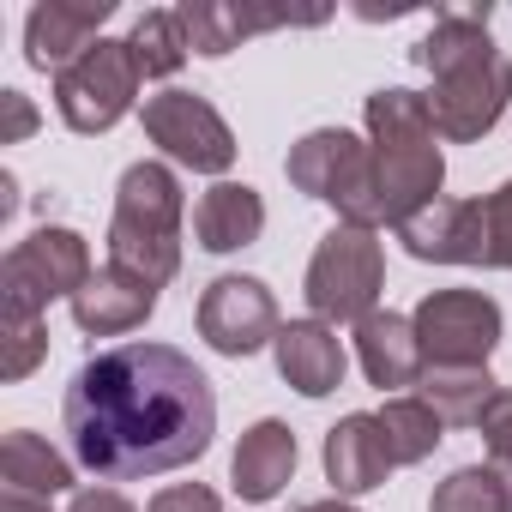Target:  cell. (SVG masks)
I'll list each match as a JSON object with an SVG mask.
<instances>
[{
    "mask_svg": "<svg viewBox=\"0 0 512 512\" xmlns=\"http://www.w3.org/2000/svg\"><path fill=\"white\" fill-rule=\"evenodd\" d=\"M392 452H386V434H380V416H344L332 434H326V476L338 494H368L392 476Z\"/></svg>",
    "mask_w": 512,
    "mask_h": 512,
    "instance_id": "cell-18",
    "label": "cell"
},
{
    "mask_svg": "<svg viewBox=\"0 0 512 512\" xmlns=\"http://www.w3.org/2000/svg\"><path fill=\"white\" fill-rule=\"evenodd\" d=\"M217 434L211 380L169 344H121L91 356L67 386L73 458L97 476H163L193 464Z\"/></svg>",
    "mask_w": 512,
    "mask_h": 512,
    "instance_id": "cell-1",
    "label": "cell"
},
{
    "mask_svg": "<svg viewBox=\"0 0 512 512\" xmlns=\"http://www.w3.org/2000/svg\"><path fill=\"white\" fill-rule=\"evenodd\" d=\"M67 512H139V506L127 494H115V488H79Z\"/></svg>",
    "mask_w": 512,
    "mask_h": 512,
    "instance_id": "cell-31",
    "label": "cell"
},
{
    "mask_svg": "<svg viewBox=\"0 0 512 512\" xmlns=\"http://www.w3.org/2000/svg\"><path fill=\"white\" fill-rule=\"evenodd\" d=\"M416 344L422 368H488L500 344V308L482 290H434L416 314Z\"/></svg>",
    "mask_w": 512,
    "mask_h": 512,
    "instance_id": "cell-8",
    "label": "cell"
},
{
    "mask_svg": "<svg viewBox=\"0 0 512 512\" xmlns=\"http://www.w3.org/2000/svg\"><path fill=\"white\" fill-rule=\"evenodd\" d=\"M181 181L169 163H133L115 193V223H109V266L169 284L181 272Z\"/></svg>",
    "mask_w": 512,
    "mask_h": 512,
    "instance_id": "cell-4",
    "label": "cell"
},
{
    "mask_svg": "<svg viewBox=\"0 0 512 512\" xmlns=\"http://www.w3.org/2000/svg\"><path fill=\"white\" fill-rule=\"evenodd\" d=\"M49 356V326L31 308H0V374L25 380L37 362Z\"/></svg>",
    "mask_w": 512,
    "mask_h": 512,
    "instance_id": "cell-25",
    "label": "cell"
},
{
    "mask_svg": "<svg viewBox=\"0 0 512 512\" xmlns=\"http://www.w3.org/2000/svg\"><path fill=\"white\" fill-rule=\"evenodd\" d=\"M127 43H133V61H139L145 79H169V73L193 55V49H187V31H181V13H145Z\"/></svg>",
    "mask_w": 512,
    "mask_h": 512,
    "instance_id": "cell-24",
    "label": "cell"
},
{
    "mask_svg": "<svg viewBox=\"0 0 512 512\" xmlns=\"http://www.w3.org/2000/svg\"><path fill=\"white\" fill-rule=\"evenodd\" d=\"M398 241L434 266H488V211L482 199H434L398 229Z\"/></svg>",
    "mask_w": 512,
    "mask_h": 512,
    "instance_id": "cell-11",
    "label": "cell"
},
{
    "mask_svg": "<svg viewBox=\"0 0 512 512\" xmlns=\"http://www.w3.org/2000/svg\"><path fill=\"white\" fill-rule=\"evenodd\" d=\"M0 512H49V500H43V494H19V488H7V494H0Z\"/></svg>",
    "mask_w": 512,
    "mask_h": 512,
    "instance_id": "cell-32",
    "label": "cell"
},
{
    "mask_svg": "<svg viewBox=\"0 0 512 512\" xmlns=\"http://www.w3.org/2000/svg\"><path fill=\"white\" fill-rule=\"evenodd\" d=\"M356 356H362V374L386 392V386H416L422 380V344H416V326L404 314H368L356 326Z\"/></svg>",
    "mask_w": 512,
    "mask_h": 512,
    "instance_id": "cell-20",
    "label": "cell"
},
{
    "mask_svg": "<svg viewBox=\"0 0 512 512\" xmlns=\"http://www.w3.org/2000/svg\"><path fill=\"white\" fill-rule=\"evenodd\" d=\"M476 428H482V446H488V470L500 476L506 506H512V392H506V386L488 398V410H482Z\"/></svg>",
    "mask_w": 512,
    "mask_h": 512,
    "instance_id": "cell-27",
    "label": "cell"
},
{
    "mask_svg": "<svg viewBox=\"0 0 512 512\" xmlns=\"http://www.w3.org/2000/svg\"><path fill=\"white\" fill-rule=\"evenodd\" d=\"M284 320H278V302L260 278H217L205 284L199 296V338L217 350V356H253V350H266L278 344Z\"/></svg>",
    "mask_w": 512,
    "mask_h": 512,
    "instance_id": "cell-10",
    "label": "cell"
},
{
    "mask_svg": "<svg viewBox=\"0 0 512 512\" xmlns=\"http://www.w3.org/2000/svg\"><path fill=\"white\" fill-rule=\"evenodd\" d=\"M0 482L7 488H19V494H61V488H73V464L43 440V434H31V428H13L7 434V446H0Z\"/></svg>",
    "mask_w": 512,
    "mask_h": 512,
    "instance_id": "cell-21",
    "label": "cell"
},
{
    "mask_svg": "<svg viewBox=\"0 0 512 512\" xmlns=\"http://www.w3.org/2000/svg\"><path fill=\"white\" fill-rule=\"evenodd\" d=\"M428 512H512V506H506V488L488 464H464L434 488Z\"/></svg>",
    "mask_w": 512,
    "mask_h": 512,
    "instance_id": "cell-26",
    "label": "cell"
},
{
    "mask_svg": "<svg viewBox=\"0 0 512 512\" xmlns=\"http://www.w3.org/2000/svg\"><path fill=\"white\" fill-rule=\"evenodd\" d=\"M181 13V31H187V49L193 55H229L241 49L253 31H278V25H320L326 13H284V7H235V0H187Z\"/></svg>",
    "mask_w": 512,
    "mask_h": 512,
    "instance_id": "cell-13",
    "label": "cell"
},
{
    "mask_svg": "<svg viewBox=\"0 0 512 512\" xmlns=\"http://www.w3.org/2000/svg\"><path fill=\"white\" fill-rule=\"evenodd\" d=\"M266 229V205L247 181H217L199 205H193V235L205 253H235L247 241H260Z\"/></svg>",
    "mask_w": 512,
    "mask_h": 512,
    "instance_id": "cell-19",
    "label": "cell"
},
{
    "mask_svg": "<svg viewBox=\"0 0 512 512\" xmlns=\"http://www.w3.org/2000/svg\"><path fill=\"white\" fill-rule=\"evenodd\" d=\"M139 115H145L151 145H163V157H175L181 169L223 175L235 163V133L223 127V115L205 97H193V91H157V97H145Z\"/></svg>",
    "mask_w": 512,
    "mask_h": 512,
    "instance_id": "cell-9",
    "label": "cell"
},
{
    "mask_svg": "<svg viewBox=\"0 0 512 512\" xmlns=\"http://www.w3.org/2000/svg\"><path fill=\"white\" fill-rule=\"evenodd\" d=\"M434 139L440 133H434L428 97L374 91L368 97V157H362V175H356L350 199L338 205V217L356 229H380V223L404 229L416 211H428L446 181V157Z\"/></svg>",
    "mask_w": 512,
    "mask_h": 512,
    "instance_id": "cell-2",
    "label": "cell"
},
{
    "mask_svg": "<svg viewBox=\"0 0 512 512\" xmlns=\"http://www.w3.org/2000/svg\"><path fill=\"white\" fill-rule=\"evenodd\" d=\"M416 67L434 73L428 115L440 139H482L512 97V61L488 37V7H446L416 43Z\"/></svg>",
    "mask_w": 512,
    "mask_h": 512,
    "instance_id": "cell-3",
    "label": "cell"
},
{
    "mask_svg": "<svg viewBox=\"0 0 512 512\" xmlns=\"http://www.w3.org/2000/svg\"><path fill=\"white\" fill-rule=\"evenodd\" d=\"M362 157H368V145H362L356 133L320 127V133H308V139L290 151V181H296L308 199L344 205L350 187H356V175H362Z\"/></svg>",
    "mask_w": 512,
    "mask_h": 512,
    "instance_id": "cell-14",
    "label": "cell"
},
{
    "mask_svg": "<svg viewBox=\"0 0 512 512\" xmlns=\"http://www.w3.org/2000/svg\"><path fill=\"white\" fill-rule=\"evenodd\" d=\"M151 512H223V506H217L211 488H199V482H175V488H163V494L151 500Z\"/></svg>",
    "mask_w": 512,
    "mask_h": 512,
    "instance_id": "cell-29",
    "label": "cell"
},
{
    "mask_svg": "<svg viewBox=\"0 0 512 512\" xmlns=\"http://www.w3.org/2000/svg\"><path fill=\"white\" fill-rule=\"evenodd\" d=\"M109 13H115V0H43V7H31V19H25V55H31V67L67 73L91 43H103L97 31H103Z\"/></svg>",
    "mask_w": 512,
    "mask_h": 512,
    "instance_id": "cell-12",
    "label": "cell"
},
{
    "mask_svg": "<svg viewBox=\"0 0 512 512\" xmlns=\"http://www.w3.org/2000/svg\"><path fill=\"white\" fill-rule=\"evenodd\" d=\"M386 284V253L374 241V229L338 223L320 247H314V266H308V308L326 326H362L380 302Z\"/></svg>",
    "mask_w": 512,
    "mask_h": 512,
    "instance_id": "cell-5",
    "label": "cell"
},
{
    "mask_svg": "<svg viewBox=\"0 0 512 512\" xmlns=\"http://www.w3.org/2000/svg\"><path fill=\"white\" fill-rule=\"evenodd\" d=\"M302 512H356L350 500H314V506H302Z\"/></svg>",
    "mask_w": 512,
    "mask_h": 512,
    "instance_id": "cell-33",
    "label": "cell"
},
{
    "mask_svg": "<svg viewBox=\"0 0 512 512\" xmlns=\"http://www.w3.org/2000/svg\"><path fill=\"white\" fill-rule=\"evenodd\" d=\"M91 284V247L79 229H55L43 223L37 235H25L7 266H0V308H31V314H49V302H73L79 290Z\"/></svg>",
    "mask_w": 512,
    "mask_h": 512,
    "instance_id": "cell-6",
    "label": "cell"
},
{
    "mask_svg": "<svg viewBox=\"0 0 512 512\" xmlns=\"http://www.w3.org/2000/svg\"><path fill=\"white\" fill-rule=\"evenodd\" d=\"M139 85H145V73L133 61V43H109L103 37L67 73H55V109H61V121L73 133H109L133 109Z\"/></svg>",
    "mask_w": 512,
    "mask_h": 512,
    "instance_id": "cell-7",
    "label": "cell"
},
{
    "mask_svg": "<svg viewBox=\"0 0 512 512\" xmlns=\"http://www.w3.org/2000/svg\"><path fill=\"white\" fill-rule=\"evenodd\" d=\"M278 374L302 392V398H326L344 386V344H338V326L326 320H290L278 332Z\"/></svg>",
    "mask_w": 512,
    "mask_h": 512,
    "instance_id": "cell-16",
    "label": "cell"
},
{
    "mask_svg": "<svg viewBox=\"0 0 512 512\" xmlns=\"http://www.w3.org/2000/svg\"><path fill=\"white\" fill-rule=\"evenodd\" d=\"M482 211H488V266L512 272V181L494 187V193L482 199Z\"/></svg>",
    "mask_w": 512,
    "mask_h": 512,
    "instance_id": "cell-28",
    "label": "cell"
},
{
    "mask_svg": "<svg viewBox=\"0 0 512 512\" xmlns=\"http://www.w3.org/2000/svg\"><path fill=\"white\" fill-rule=\"evenodd\" d=\"M37 127V109L25 103V91H0V145H19Z\"/></svg>",
    "mask_w": 512,
    "mask_h": 512,
    "instance_id": "cell-30",
    "label": "cell"
},
{
    "mask_svg": "<svg viewBox=\"0 0 512 512\" xmlns=\"http://www.w3.org/2000/svg\"><path fill=\"white\" fill-rule=\"evenodd\" d=\"M416 386H422L416 398H428L440 410V422H464V428H476L482 410H488V398L500 392L488 380V368H422Z\"/></svg>",
    "mask_w": 512,
    "mask_h": 512,
    "instance_id": "cell-22",
    "label": "cell"
},
{
    "mask_svg": "<svg viewBox=\"0 0 512 512\" xmlns=\"http://www.w3.org/2000/svg\"><path fill=\"white\" fill-rule=\"evenodd\" d=\"M380 434H386L392 464H422V458L440 446L446 422H440V410H434L428 398H392V404L380 410Z\"/></svg>",
    "mask_w": 512,
    "mask_h": 512,
    "instance_id": "cell-23",
    "label": "cell"
},
{
    "mask_svg": "<svg viewBox=\"0 0 512 512\" xmlns=\"http://www.w3.org/2000/svg\"><path fill=\"white\" fill-rule=\"evenodd\" d=\"M151 308H157V284H145V278H133V272H121V266L91 272V284L73 296L79 332H97V338H121V332L145 326Z\"/></svg>",
    "mask_w": 512,
    "mask_h": 512,
    "instance_id": "cell-15",
    "label": "cell"
},
{
    "mask_svg": "<svg viewBox=\"0 0 512 512\" xmlns=\"http://www.w3.org/2000/svg\"><path fill=\"white\" fill-rule=\"evenodd\" d=\"M229 476H235V494H241V500H253V506L278 500V494H284V482L296 476V434H290L278 416L253 422V428L241 434V446H235Z\"/></svg>",
    "mask_w": 512,
    "mask_h": 512,
    "instance_id": "cell-17",
    "label": "cell"
}]
</instances>
